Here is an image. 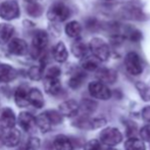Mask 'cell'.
Listing matches in <instances>:
<instances>
[{
  "instance_id": "8992f818",
  "label": "cell",
  "mask_w": 150,
  "mask_h": 150,
  "mask_svg": "<svg viewBox=\"0 0 150 150\" xmlns=\"http://www.w3.org/2000/svg\"><path fill=\"white\" fill-rule=\"evenodd\" d=\"M89 93L92 97L100 100H107L111 97V91L106 84L101 81H94L89 84Z\"/></svg>"
},
{
  "instance_id": "8d00e7d4",
  "label": "cell",
  "mask_w": 150,
  "mask_h": 150,
  "mask_svg": "<svg viewBox=\"0 0 150 150\" xmlns=\"http://www.w3.org/2000/svg\"><path fill=\"white\" fill-rule=\"evenodd\" d=\"M141 115H142V119L145 120V122H150V105L148 106H145L144 108L141 111Z\"/></svg>"
},
{
  "instance_id": "6da1fadb",
  "label": "cell",
  "mask_w": 150,
  "mask_h": 150,
  "mask_svg": "<svg viewBox=\"0 0 150 150\" xmlns=\"http://www.w3.org/2000/svg\"><path fill=\"white\" fill-rule=\"evenodd\" d=\"M60 69L57 67H52L47 71L44 78V88L47 93L51 95H57L61 89L60 81Z\"/></svg>"
},
{
  "instance_id": "ffe728a7",
  "label": "cell",
  "mask_w": 150,
  "mask_h": 150,
  "mask_svg": "<svg viewBox=\"0 0 150 150\" xmlns=\"http://www.w3.org/2000/svg\"><path fill=\"white\" fill-rule=\"evenodd\" d=\"M52 53H53L54 59L57 61V62H64V61L67 59V56H69L67 47H65V45L62 42H58V43L54 46Z\"/></svg>"
},
{
  "instance_id": "836d02e7",
  "label": "cell",
  "mask_w": 150,
  "mask_h": 150,
  "mask_svg": "<svg viewBox=\"0 0 150 150\" xmlns=\"http://www.w3.org/2000/svg\"><path fill=\"white\" fill-rule=\"evenodd\" d=\"M40 147V140L38 138H31L27 144V150H38Z\"/></svg>"
},
{
  "instance_id": "ac0fdd59",
  "label": "cell",
  "mask_w": 150,
  "mask_h": 150,
  "mask_svg": "<svg viewBox=\"0 0 150 150\" xmlns=\"http://www.w3.org/2000/svg\"><path fill=\"white\" fill-rule=\"evenodd\" d=\"M88 50H90L89 46H87L81 40H77L71 45V52L78 58H83L88 55Z\"/></svg>"
},
{
  "instance_id": "cb8c5ba5",
  "label": "cell",
  "mask_w": 150,
  "mask_h": 150,
  "mask_svg": "<svg viewBox=\"0 0 150 150\" xmlns=\"http://www.w3.org/2000/svg\"><path fill=\"white\" fill-rule=\"evenodd\" d=\"M81 32H82L81 25H80V23L76 22V21L69 22L65 26V33L71 38H75V39L79 38L80 35H81Z\"/></svg>"
},
{
  "instance_id": "e0dca14e",
  "label": "cell",
  "mask_w": 150,
  "mask_h": 150,
  "mask_svg": "<svg viewBox=\"0 0 150 150\" xmlns=\"http://www.w3.org/2000/svg\"><path fill=\"white\" fill-rule=\"evenodd\" d=\"M18 124L25 131H30L36 125V119L29 112H21L18 115Z\"/></svg>"
},
{
  "instance_id": "8fae6325",
  "label": "cell",
  "mask_w": 150,
  "mask_h": 150,
  "mask_svg": "<svg viewBox=\"0 0 150 150\" xmlns=\"http://www.w3.org/2000/svg\"><path fill=\"white\" fill-rule=\"evenodd\" d=\"M16 115L10 108H3L0 113V126L1 128L9 129L16 126Z\"/></svg>"
},
{
  "instance_id": "74e56055",
  "label": "cell",
  "mask_w": 150,
  "mask_h": 150,
  "mask_svg": "<svg viewBox=\"0 0 150 150\" xmlns=\"http://www.w3.org/2000/svg\"><path fill=\"white\" fill-rule=\"evenodd\" d=\"M106 150H117V149H113V148H108V149H106Z\"/></svg>"
},
{
  "instance_id": "f1b7e54d",
  "label": "cell",
  "mask_w": 150,
  "mask_h": 150,
  "mask_svg": "<svg viewBox=\"0 0 150 150\" xmlns=\"http://www.w3.org/2000/svg\"><path fill=\"white\" fill-rule=\"evenodd\" d=\"M42 74H43V67H38V65H35V67H32L30 69H29V77L31 78L34 81H38L42 78Z\"/></svg>"
},
{
  "instance_id": "d590c367",
  "label": "cell",
  "mask_w": 150,
  "mask_h": 150,
  "mask_svg": "<svg viewBox=\"0 0 150 150\" xmlns=\"http://www.w3.org/2000/svg\"><path fill=\"white\" fill-rule=\"evenodd\" d=\"M106 120L104 119H93L92 120V129L101 128V127L105 126Z\"/></svg>"
},
{
  "instance_id": "9a60e30c",
  "label": "cell",
  "mask_w": 150,
  "mask_h": 150,
  "mask_svg": "<svg viewBox=\"0 0 150 150\" xmlns=\"http://www.w3.org/2000/svg\"><path fill=\"white\" fill-rule=\"evenodd\" d=\"M16 78V71L9 64H0V82L8 83Z\"/></svg>"
},
{
  "instance_id": "1f68e13d",
  "label": "cell",
  "mask_w": 150,
  "mask_h": 150,
  "mask_svg": "<svg viewBox=\"0 0 150 150\" xmlns=\"http://www.w3.org/2000/svg\"><path fill=\"white\" fill-rule=\"evenodd\" d=\"M48 115H49L50 120H51L52 124H59V122H61V120H62V117H61V113L58 112V111H55V110H48L47 111Z\"/></svg>"
},
{
  "instance_id": "5bb4252c",
  "label": "cell",
  "mask_w": 150,
  "mask_h": 150,
  "mask_svg": "<svg viewBox=\"0 0 150 150\" xmlns=\"http://www.w3.org/2000/svg\"><path fill=\"white\" fill-rule=\"evenodd\" d=\"M29 92L28 90L24 86H20L18 89L16 90L14 93V100L18 106L20 107H26L30 104V99H29Z\"/></svg>"
},
{
  "instance_id": "277c9868",
  "label": "cell",
  "mask_w": 150,
  "mask_h": 150,
  "mask_svg": "<svg viewBox=\"0 0 150 150\" xmlns=\"http://www.w3.org/2000/svg\"><path fill=\"white\" fill-rule=\"evenodd\" d=\"M99 138H100V142L102 144L112 147L122 142V135L117 128L108 127V128H105L101 131L99 134Z\"/></svg>"
},
{
  "instance_id": "5b68a950",
  "label": "cell",
  "mask_w": 150,
  "mask_h": 150,
  "mask_svg": "<svg viewBox=\"0 0 150 150\" xmlns=\"http://www.w3.org/2000/svg\"><path fill=\"white\" fill-rule=\"evenodd\" d=\"M69 16H71L69 8L61 2L54 3L47 12L48 20L51 22H64L69 18Z\"/></svg>"
},
{
  "instance_id": "83f0119b",
  "label": "cell",
  "mask_w": 150,
  "mask_h": 150,
  "mask_svg": "<svg viewBox=\"0 0 150 150\" xmlns=\"http://www.w3.org/2000/svg\"><path fill=\"white\" fill-rule=\"evenodd\" d=\"M84 80H85V75L83 73H77L69 79V85L73 89H78L83 84Z\"/></svg>"
},
{
  "instance_id": "d4e9b609",
  "label": "cell",
  "mask_w": 150,
  "mask_h": 150,
  "mask_svg": "<svg viewBox=\"0 0 150 150\" xmlns=\"http://www.w3.org/2000/svg\"><path fill=\"white\" fill-rule=\"evenodd\" d=\"M14 33V29L11 25L1 24L0 25V42H8Z\"/></svg>"
},
{
  "instance_id": "603a6c76",
  "label": "cell",
  "mask_w": 150,
  "mask_h": 150,
  "mask_svg": "<svg viewBox=\"0 0 150 150\" xmlns=\"http://www.w3.org/2000/svg\"><path fill=\"white\" fill-rule=\"evenodd\" d=\"M26 9L29 16L33 18H38L43 12V7L39 3L36 2V0H26Z\"/></svg>"
},
{
  "instance_id": "4316f807",
  "label": "cell",
  "mask_w": 150,
  "mask_h": 150,
  "mask_svg": "<svg viewBox=\"0 0 150 150\" xmlns=\"http://www.w3.org/2000/svg\"><path fill=\"white\" fill-rule=\"evenodd\" d=\"M136 88L143 100L150 101V87L147 84L143 83V82H137Z\"/></svg>"
},
{
  "instance_id": "30bf717a",
  "label": "cell",
  "mask_w": 150,
  "mask_h": 150,
  "mask_svg": "<svg viewBox=\"0 0 150 150\" xmlns=\"http://www.w3.org/2000/svg\"><path fill=\"white\" fill-rule=\"evenodd\" d=\"M80 106L75 100H67L59 105V112L64 117H73L78 115Z\"/></svg>"
},
{
  "instance_id": "484cf974",
  "label": "cell",
  "mask_w": 150,
  "mask_h": 150,
  "mask_svg": "<svg viewBox=\"0 0 150 150\" xmlns=\"http://www.w3.org/2000/svg\"><path fill=\"white\" fill-rule=\"evenodd\" d=\"M126 150H146L145 144L142 140L137 138H130L125 143Z\"/></svg>"
},
{
  "instance_id": "44dd1931",
  "label": "cell",
  "mask_w": 150,
  "mask_h": 150,
  "mask_svg": "<svg viewBox=\"0 0 150 150\" xmlns=\"http://www.w3.org/2000/svg\"><path fill=\"white\" fill-rule=\"evenodd\" d=\"M55 150H74L71 141L64 135H58L53 142Z\"/></svg>"
},
{
  "instance_id": "2e32d148",
  "label": "cell",
  "mask_w": 150,
  "mask_h": 150,
  "mask_svg": "<svg viewBox=\"0 0 150 150\" xmlns=\"http://www.w3.org/2000/svg\"><path fill=\"white\" fill-rule=\"evenodd\" d=\"M100 59L96 57L95 55H86L85 57L82 58L81 61V67H83L85 71H94L99 69V64H100Z\"/></svg>"
},
{
  "instance_id": "7c38bea8",
  "label": "cell",
  "mask_w": 150,
  "mask_h": 150,
  "mask_svg": "<svg viewBox=\"0 0 150 150\" xmlns=\"http://www.w3.org/2000/svg\"><path fill=\"white\" fill-rule=\"evenodd\" d=\"M97 78L99 79V81L105 84H112L117 81V73L115 69L102 67V69H97Z\"/></svg>"
},
{
  "instance_id": "d6a6232c",
  "label": "cell",
  "mask_w": 150,
  "mask_h": 150,
  "mask_svg": "<svg viewBox=\"0 0 150 150\" xmlns=\"http://www.w3.org/2000/svg\"><path fill=\"white\" fill-rule=\"evenodd\" d=\"M129 39L133 42H139L142 39V33L138 30H132L129 32Z\"/></svg>"
},
{
  "instance_id": "e575fe53",
  "label": "cell",
  "mask_w": 150,
  "mask_h": 150,
  "mask_svg": "<svg viewBox=\"0 0 150 150\" xmlns=\"http://www.w3.org/2000/svg\"><path fill=\"white\" fill-rule=\"evenodd\" d=\"M140 135L143 140L150 142V125H146V126H144L141 129Z\"/></svg>"
},
{
  "instance_id": "d6986e66",
  "label": "cell",
  "mask_w": 150,
  "mask_h": 150,
  "mask_svg": "<svg viewBox=\"0 0 150 150\" xmlns=\"http://www.w3.org/2000/svg\"><path fill=\"white\" fill-rule=\"evenodd\" d=\"M36 125L39 127L40 131H41L42 133H47L51 130L52 122H51V120H50L49 115H48L47 111L41 113V115L36 119Z\"/></svg>"
},
{
  "instance_id": "4fadbf2b",
  "label": "cell",
  "mask_w": 150,
  "mask_h": 150,
  "mask_svg": "<svg viewBox=\"0 0 150 150\" xmlns=\"http://www.w3.org/2000/svg\"><path fill=\"white\" fill-rule=\"evenodd\" d=\"M48 44V35L45 31H38L33 37V47L36 51L40 52L45 49Z\"/></svg>"
},
{
  "instance_id": "52a82bcc",
  "label": "cell",
  "mask_w": 150,
  "mask_h": 150,
  "mask_svg": "<svg viewBox=\"0 0 150 150\" xmlns=\"http://www.w3.org/2000/svg\"><path fill=\"white\" fill-rule=\"evenodd\" d=\"M20 16V7L14 0H8L0 5V18L6 21H11Z\"/></svg>"
},
{
  "instance_id": "9c48e42d",
  "label": "cell",
  "mask_w": 150,
  "mask_h": 150,
  "mask_svg": "<svg viewBox=\"0 0 150 150\" xmlns=\"http://www.w3.org/2000/svg\"><path fill=\"white\" fill-rule=\"evenodd\" d=\"M8 51L13 55H25L28 51V45L25 40L14 38L8 44Z\"/></svg>"
},
{
  "instance_id": "ba28073f",
  "label": "cell",
  "mask_w": 150,
  "mask_h": 150,
  "mask_svg": "<svg viewBox=\"0 0 150 150\" xmlns=\"http://www.w3.org/2000/svg\"><path fill=\"white\" fill-rule=\"evenodd\" d=\"M20 141H21V133L18 130H16L14 128H9L7 129L6 132H4L2 143L5 146L14 147L20 143Z\"/></svg>"
},
{
  "instance_id": "3957f363",
  "label": "cell",
  "mask_w": 150,
  "mask_h": 150,
  "mask_svg": "<svg viewBox=\"0 0 150 150\" xmlns=\"http://www.w3.org/2000/svg\"><path fill=\"white\" fill-rule=\"evenodd\" d=\"M125 67H126L127 71L132 76L141 75L143 69H144L141 57L138 53L134 51L127 53L126 57H125Z\"/></svg>"
},
{
  "instance_id": "7a4b0ae2",
  "label": "cell",
  "mask_w": 150,
  "mask_h": 150,
  "mask_svg": "<svg viewBox=\"0 0 150 150\" xmlns=\"http://www.w3.org/2000/svg\"><path fill=\"white\" fill-rule=\"evenodd\" d=\"M89 49L93 55H95L101 61H106L110 56L108 44L101 38H93L89 43Z\"/></svg>"
},
{
  "instance_id": "4dcf8cb0",
  "label": "cell",
  "mask_w": 150,
  "mask_h": 150,
  "mask_svg": "<svg viewBox=\"0 0 150 150\" xmlns=\"http://www.w3.org/2000/svg\"><path fill=\"white\" fill-rule=\"evenodd\" d=\"M82 103H83V104H82L83 109L86 112H93L97 107L96 102H94V101H92V100H89V99H85V100H83Z\"/></svg>"
},
{
  "instance_id": "7402d4cb",
  "label": "cell",
  "mask_w": 150,
  "mask_h": 150,
  "mask_svg": "<svg viewBox=\"0 0 150 150\" xmlns=\"http://www.w3.org/2000/svg\"><path fill=\"white\" fill-rule=\"evenodd\" d=\"M29 99H30V103L36 108H41L44 105V98L42 95L41 91L33 88L29 92Z\"/></svg>"
},
{
  "instance_id": "f546056e",
  "label": "cell",
  "mask_w": 150,
  "mask_h": 150,
  "mask_svg": "<svg viewBox=\"0 0 150 150\" xmlns=\"http://www.w3.org/2000/svg\"><path fill=\"white\" fill-rule=\"evenodd\" d=\"M84 150H101V144L100 141L93 139L90 140L84 145Z\"/></svg>"
}]
</instances>
